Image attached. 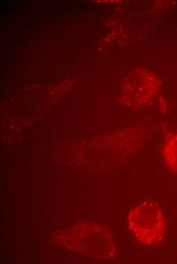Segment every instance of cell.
<instances>
[{
	"label": "cell",
	"mask_w": 177,
	"mask_h": 264,
	"mask_svg": "<svg viewBox=\"0 0 177 264\" xmlns=\"http://www.w3.org/2000/svg\"><path fill=\"white\" fill-rule=\"evenodd\" d=\"M127 224L137 240L144 245L159 244L165 235L164 213L152 201H144L133 208L128 214Z\"/></svg>",
	"instance_id": "obj_1"
},
{
	"label": "cell",
	"mask_w": 177,
	"mask_h": 264,
	"mask_svg": "<svg viewBox=\"0 0 177 264\" xmlns=\"http://www.w3.org/2000/svg\"><path fill=\"white\" fill-rule=\"evenodd\" d=\"M81 250L101 258H113L116 249L109 232L101 225L86 222L80 226Z\"/></svg>",
	"instance_id": "obj_2"
},
{
	"label": "cell",
	"mask_w": 177,
	"mask_h": 264,
	"mask_svg": "<svg viewBox=\"0 0 177 264\" xmlns=\"http://www.w3.org/2000/svg\"><path fill=\"white\" fill-rule=\"evenodd\" d=\"M160 82L153 75H140L128 78L123 91L124 104L142 107L149 104L158 94Z\"/></svg>",
	"instance_id": "obj_3"
},
{
	"label": "cell",
	"mask_w": 177,
	"mask_h": 264,
	"mask_svg": "<svg viewBox=\"0 0 177 264\" xmlns=\"http://www.w3.org/2000/svg\"><path fill=\"white\" fill-rule=\"evenodd\" d=\"M161 149L166 167L170 172L177 174V129L166 131Z\"/></svg>",
	"instance_id": "obj_4"
},
{
	"label": "cell",
	"mask_w": 177,
	"mask_h": 264,
	"mask_svg": "<svg viewBox=\"0 0 177 264\" xmlns=\"http://www.w3.org/2000/svg\"><path fill=\"white\" fill-rule=\"evenodd\" d=\"M158 105L161 111L166 114L168 111L167 103L166 99L162 96L158 98Z\"/></svg>",
	"instance_id": "obj_5"
}]
</instances>
